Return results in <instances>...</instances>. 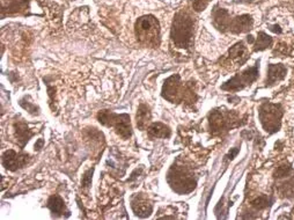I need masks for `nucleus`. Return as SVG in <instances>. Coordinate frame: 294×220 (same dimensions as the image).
I'll return each mask as SVG.
<instances>
[{"label":"nucleus","mask_w":294,"mask_h":220,"mask_svg":"<svg viewBox=\"0 0 294 220\" xmlns=\"http://www.w3.org/2000/svg\"><path fill=\"white\" fill-rule=\"evenodd\" d=\"M194 173L183 165L174 164L167 174V182L175 192L186 195L195 190L197 181Z\"/></svg>","instance_id":"20e7f679"},{"label":"nucleus","mask_w":294,"mask_h":220,"mask_svg":"<svg viewBox=\"0 0 294 220\" xmlns=\"http://www.w3.org/2000/svg\"><path fill=\"white\" fill-rule=\"evenodd\" d=\"M228 58L238 66H242L245 61L249 59V51L247 47L244 46V42L240 41L235 43L233 47L228 50Z\"/></svg>","instance_id":"ddd939ff"},{"label":"nucleus","mask_w":294,"mask_h":220,"mask_svg":"<svg viewBox=\"0 0 294 220\" xmlns=\"http://www.w3.org/2000/svg\"><path fill=\"white\" fill-rule=\"evenodd\" d=\"M254 26V19L252 15L249 14H242L239 16H234L232 19L230 33L232 34H243L248 33L253 29Z\"/></svg>","instance_id":"9b49d317"},{"label":"nucleus","mask_w":294,"mask_h":220,"mask_svg":"<svg viewBox=\"0 0 294 220\" xmlns=\"http://www.w3.org/2000/svg\"><path fill=\"white\" fill-rule=\"evenodd\" d=\"M238 153H239V148H233L232 151L227 154V156L225 157V161H228V160H233L234 159V157L238 156Z\"/></svg>","instance_id":"bb28decb"},{"label":"nucleus","mask_w":294,"mask_h":220,"mask_svg":"<svg viewBox=\"0 0 294 220\" xmlns=\"http://www.w3.org/2000/svg\"><path fill=\"white\" fill-rule=\"evenodd\" d=\"M239 121L238 114L225 110L223 108L214 109L209 115L210 127L214 135L221 134L222 131H227L232 127L240 125Z\"/></svg>","instance_id":"0eeeda50"},{"label":"nucleus","mask_w":294,"mask_h":220,"mask_svg":"<svg viewBox=\"0 0 294 220\" xmlns=\"http://www.w3.org/2000/svg\"><path fill=\"white\" fill-rule=\"evenodd\" d=\"M284 115V109L282 104L265 102L263 103L260 110H258V116H260L261 124L267 134L272 135L278 132L282 126V118Z\"/></svg>","instance_id":"39448f33"},{"label":"nucleus","mask_w":294,"mask_h":220,"mask_svg":"<svg viewBox=\"0 0 294 220\" xmlns=\"http://www.w3.org/2000/svg\"><path fill=\"white\" fill-rule=\"evenodd\" d=\"M269 29L271 30V32H274V33H276V34H282L283 33V30H282V28H280V26L279 25H271V26H269Z\"/></svg>","instance_id":"cd10ccee"},{"label":"nucleus","mask_w":294,"mask_h":220,"mask_svg":"<svg viewBox=\"0 0 294 220\" xmlns=\"http://www.w3.org/2000/svg\"><path fill=\"white\" fill-rule=\"evenodd\" d=\"M15 129V137L17 143H19L20 147L24 148L25 145L29 142V139L34 136V132L29 130L28 125L24 122H17L14 124Z\"/></svg>","instance_id":"dca6fc26"},{"label":"nucleus","mask_w":294,"mask_h":220,"mask_svg":"<svg viewBox=\"0 0 294 220\" xmlns=\"http://www.w3.org/2000/svg\"><path fill=\"white\" fill-rule=\"evenodd\" d=\"M278 191L283 197L294 198V175L285 182L279 184Z\"/></svg>","instance_id":"412c9836"},{"label":"nucleus","mask_w":294,"mask_h":220,"mask_svg":"<svg viewBox=\"0 0 294 220\" xmlns=\"http://www.w3.org/2000/svg\"><path fill=\"white\" fill-rule=\"evenodd\" d=\"M293 171V168L289 164H284L282 166H279L277 170L275 171V178L276 179H284L286 176H289Z\"/></svg>","instance_id":"5701e85b"},{"label":"nucleus","mask_w":294,"mask_h":220,"mask_svg":"<svg viewBox=\"0 0 294 220\" xmlns=\"http://www.w3.org/2000/svg\"><path fill=\"white\" fill-rule=\"evenodd\" d=\"M151 110L148 105H146L145 103H140L139 104V108L137 110V126L139 127L140 130L144 131L147 129V125L148 123L151 121Z\"/></svg>","instance_id":"6ab92c4d"},{"label":"nucleus","mask_w":294,"mask_h":220,"mask_svg":"<svg viewBox=\"0 0 294 220\" xmlns=\"http://www.w3.org/2000/svg\"><path fill=\"white\" fill-rule=\"evenodd\" d=\"M293 212H294V210H293Z\"/></svg>","instance_id":"7c9ffc66"},{"label":"nucleus","mask_w":294,"mask_h":220,"mask_svg":"<svg viewBox=\"0 0 294 220\" xmlns=\"http://www.w3.org/2000/svg\"><path fill=\"white\" fill-rule=\"evenodd\" d=\"M30 0H2L3 16L13 13H24L29 10Z\"/></svg>","instance_id":"4468645a"},{"label":"nucleus","mask_w":294,"mask_h":220,"mask_svg":"<svg viewBox=\"0 0 294 220\" xmlns=\"http://www.w3.org/2000/svg\"><path fill=\"white\" fill-rule=\"evenodd\" d=\"M272 201L269 196L266 195H262L260 197H256L255 200L252 201V208L255 209L256 211H262L269 208V206L272 204Z\"/></svg>","instance_id":"4be33fe9"},{"label":"nucleus","mask_w":294,"mask_h":220,"mask_svg":"<svg viewBox=\"0 0 294 220\" xmlns=\"http://www.w3.org/2000/svg\"><path fill=\"white\" fill-rule=\"evenodd\" d=\"M195 17L188 10H181L175 14L170 28V39L178 49H189L194 42Z\"/></svg>","instance_id":"f257e3e1"},{"label":"nucleus","mask_w":294,"mask_h":220,"mask_svg":"<svg viewBox=\"0 0 294 220\" xmlns=\"http://www.w3.org/2000/svg\"><path fill=\"white\" fill-rule=\"evenodd\" d=\"M131 208H132L135 215L142 218L150 217L153 211V206L150 202L142 195H138V193L134 195L132 200H131Z\"/></svg>","instance_id":"f8f14e48"},{"label":"nucleus","mask_w":294,"mask_h":220,"mask_svg":"<svg viewBox=\"0 0 294 220\" xmlns=\"http://www.w3.org/2000/svg\"><path fill=\"white\" fill-rule=\"evenodd\" d=\"M247 41H248L249 44H254V43H255V38H254V36H252V35H248Z\"/></svg>","instance_id":"c756f323"},{"label":"nucleus","mask_w":294,"mask_h":220,"mask_svg":"<svg viewBox=\"0 0 294 220\" xmlns=\"http://www.w3.org/2000/svg\"><path fill=\"white\" fill-rule=\"evenodd\" d=\"M272 44H274V39L271 36L265 34L264 32H260L257 35V38L255 39V43L254 46V51H263L267 49V48H271Z\"/></svg>","instance_id":"aec40b11"},{"label":"nucleus","mask_w":294,"mask_h":220,"mask_svg":"<svg viewBox=\"0 0 294 220\" xmlns=\"http://www.w3.org/2000/svg\"><path fill=\"white\" fill-rule=\"evenodd\" d=\"M20 105H21V107H22V108L27 109L29 113H32V114H37L36 110H38V108L36 107V105H34V104H32V103H27V104H25V103H22V102H20Z\"/></svg>","instance_id":"a878e982"},{"label":"nucleus","mask_w":294,"mask_h":220,"mask_svg":"<svg viewBox=\"0 0 294 220\" xmlns=\"http://www.w3.org/2000/svg\"><path fill=\"white\" fill-rule=\"evenodd\" d=\"M93 171L94 169H88L86 171L85 174L82 176V180H81V184L83 188H89L91 184H92V175H93Z\"/></svg>","instance_id":"393cba45"},{"label":"nucleus","mask_w":294,"mask_h":220,"mask_svg":"<svg viewBox=\"0 0 294 220\" xmlns=\"http://www.w3.org/2000/svg\"><path fill=\"white\" fill-rule=\"evenodd\" d=\"M258 73H260V65L257 63L256 65H254L253 68L244 70L243 72L236 74L231 80L223 83L221 86V90L227 92H238L243 90L244 87L250 86L253 82L257 80Z\"/></svg>","instance_id":"6e6552de"},{"label":"nucleus","mask_w":294,"mask_h":220,"mask_svg":"<svg viewBox=\"0 0 294 220\" xmlns=\"http://www.w3.org/2000/svg\"><path fill=\"white\" fill-rule=\"evenodd\" d=\"M211 0H192V8H194V11L199 13V12H203L206 7L209 6V4Z\"/></svg>","instance_id":"b1692460"},{"label":"nucleus","mask_w":294,"mask_h":220,"mask_svg":"<svg viewBox=\"0 0 294 220\" xmlns=\"http://www.w3.org/2000/svg\"><path fill=\"white\" fill-rule=\"evenodd\" d=\"M98 121L104 126L114 127L117 135H120L123 139H129L132 136V127L128 114L118 115L108 110H101L98 114Z\"/></svg>","instance_id":"423d86ee"},{"label":"nucleus","mask_w":294,"mask_h":220,"mask_svg":"<svg viewBox=\"0 0 294 220\" xmlns=\"http://www.w3.org/2000/svg\"><path fill=\"white\" fill-rule=\"evenodd\" d=\"M161 95L170 103H194L197 100L195 92L189 86H184L178 74H174L167 79L162 87Z\"/></svg>","instance_id":"7ed1b4c3"},{"label":"nucleus","mask_w":294,"mask_h":220,"mask_svg":"<svg viewBox=\"0 0 294 220\" xmlns=\"http://www.w3.org/2000/svg\"><path fill=\"white\" fill-rule=\"evenodd\" d=\"M30 156L27 153H16L13 149H8L3 154V165L6 169L15 171L28 164Z\"/></svg>","instance_id":"1a4fd4ad"},{"label":"nucleus","mask_w":294,"mask_h":220,"mask_svg":"<svg viewBox=\"0 0 294 220\" xmlns=\"http://www.w3.org/2000/svg\"><path fill=\"white\" fill-rule=\"evenodd\" d=\"M43 144H44V140L38 139V142L35 144V149H37V151H38V149H41L43 147Z\"/></svg>","instance_id":"c85d7f7f"},{"label":"nucleus","mask_w":294,"mask_h":220,"mask_svg":"<svg viewBox=\"0 0 294 220\" xmlns=\"http://www.w3.org/2000/svg\"><path fill=\"white\" fill-rule=\"evenodd\" d=\"M48 208L50 209L51 213L55 215V217H60V215L66 214L67 217L70 215L69 210H66V206H65V203L63 201V198L58 195H54L49 198L47 204Z\"/></svg>","instance_id":"f3484780"},{"label":"nucleus","mask_w":294,"mask_h":220,"mask_svg":"<svg viewBox=\"0 0 294 220\" xmlns=\"http://www.w3.org/2000/svg\"><path fill=\"white\" fill-rule=\"evenodd\" d=\"M147 134L151 138H169L172 136V130L169 126L161 122L152 123V124L147 127Z\"/></svg>","instance_id":"a211bd4d"},{"label":"nucleus","mask_w":294,"mask_h":220,"mask_svg":"<svg viewBox=\"0 0 294 220\" xmlns=\"http://www.w3.org/2000/svg\"><path fill=\"white\" fill-rule=\"evenodd\" d=\"M287 69L285 68L283 64H270L269 70H267V78L265 86L271 87L276 85V83L282 81L283 79L286 77Z\"/></svg>","instance_id":"2eb2a0df"},{"label":"nucleus","mask_w":294,"mask_h":220,"mask_svg":"<svg viewBox=\"0 0 294 220\" xmlns=\"http://www.w3.org/2000/svg\"><path fill=\"white\" fill-rule=\"evenodd\" d=\"M233 16L225 8L216 5L212 10V25L214 28L221 33H230L231 24Z\"/></svg>","instance_id":"9d476101"},{"label":"nucleus","mask_w":294,"mask_h":220,"mask_svg":"<svg viewBox=\"0 0 294 220\" xmlns=\"http://www.w3.org/2000/svg\"><path fill=\"white\" fill-rule=\"evenodd\" d=\"M134 34L140 44L145 47L157 48L161 42L159 20L151 14L140 16L134 24Z\"/></svg>","instance_id":"f03ea898"}]
</instances>
